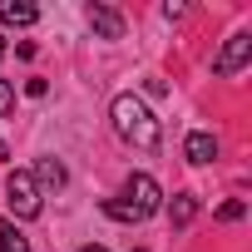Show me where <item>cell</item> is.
Wrapping results in <instances>:
<instances>
[{
  "instance_id": "cell-7",
  "label": "cell",
  "mask_w": 252,
  "mask_h": 252,
  "mask_svg": "<svg viewBox=\"0 0 252 252\" xmlns=\"http://www.w3.org/2000/svg\"><path fill=\"white\" fill-rule=\"evenodd\" d=\"M40 10L35 5H15V0H0V25H35Z\"/></svg>"
},
{
  "instance_id": "cell-14",
  "label": "cell",
  "mask_w": 252,
  "mask_h": 252,
  "mask_svg": "<svg viewBox=\"0 0 252 252\" xmlns=\"http://www.w3.org/2000/svg\"><path fill=\"white\" fill-rule=\"evenodd\" d=\"M0 60H5V40H0Z\"/></svg>"
},
{
  "instance_id": "cell-13",
  "label": "cell",
  "mask_w": 252,
  "mask_h": 252,
  "mask_svg": "<svg viewBox=\"0 0 252 252\" xmlns=\"http://www.w3.org/2000/svg\"><path fill=\"white\" fill-rule=\"evenodd\" d=\"M79 252H104V247H79Z\"/></svg>"
},
{
  "instance_id": "cell-4",
  "label": "cell",
  "mask_w": 252,
  "mask_h": 252,
  "mask_svg": "<svg viewBox=\"0 0 252 252\" xmlns=\"http://www.w3.org/2000/svg\"><path fill=\"white\" fill-rule=\"evenodd\" d=\"M247 55H252V40L247 35H232L227 45H222V55L213 60V74H222V79H232L242 64H247Z\"/></svg>"
},
{
  "instance_id": "cell-10",
  "label": "cell",
  "mask_w": 252,
  "mask_h": 252,
  "mask_svg": "<svg viewBox=\"0 0 252 252\" xmlns=\"http://www.w3.org/2000/svg\"><path fill=\"white\" fill-rule=\"evenodd\" d=\"M40 183H45V188H64V168H60L55 158H40Z\"/></svg>"
},
{
  "instance_id": "cell-5",
  "label": "cell",
  "mask_w": 252,
  "mask_h": 252,
  "mask_svg": "<svg viewBox=\"0 0 252 252\" xmlns=\"http://www.w3.org/2000/svg\"><path fill=\"white\" fill-rule=\"evenodd\" d=\"M89 30H99L104 40H119V35H124V20H119V10H109V5H89Z\"/></svg>"
},
{
  "instance_id": "cell-8",
  "label": "cell",
  "mask_w": 252,
  "mask_h": 252,
  "mask_svg": "<svg viewBox=\"0 0 252 252\" xmlns=\"http://www.w3.org/2000/svg\"><path fill=\"white\" fill-rule=\"evenodd\" d=\"M168 213H173V222H178V227H188V222H193V213H198V198H193V193H178Z\"/></svg>"
},
{
  "instance_id": "cell-6",
  "label": "cell",
  "mask_w": 252,
  "mask_h": 252,
  "mask_svg": "<svg viewBox=\"0 0 252 252\" xmlns=\"http://www.w3.org/2000/svg\"><path fill=\"white\" fill-rule=\"evenodd\" d=\"M183 154H188V163H213V158H218V139H213V134H188Z\"/></svg>"
},
{
  "instance_id": "cell-11",
  "label": "cell",
  "mask_w": 252,
  "mask_h": 252,
  "mask_svg": "<svg viewBox=\"0 0 252 252\" xmlns=\"http://www.w3.org/2000/svg\"><path fill=\"white\" fill-rule=\"evenodd\" d=\"M242 213H247V208H242V203H222V208H218V218H222V222H237V218H242Z\"/></svg>"
},
{
  "instance_id": "cell-3",
  "label": "cell",
  "mask_w": 252,
  "mask_h": 252,
  "mask_svg": "<svg viewBox=\"0 0 252 252\" xmlns=\"http://www.w3.org/2000/svg\"><path fill=\"white\" fill-rule=\"evenodd\" d=\"M5 198H10L15 218H40V188H35L30 173H10L5 178Z\"/></svg>"
},
{
  "instance_id": "cell-12",
  "label": "cell",
  "mask_w": 252,
  "mask_h": 252,
  "mask_svg": "<svg viewBox=\"0 0 252 252\" xmlns=\"http://www.w3.org/2000/svg\"><path fill=\"white\" fill-rule=\"evenodd\" d=\"M10 109H15V89L0 79V114H10Z\"/></svg>"
},
{
  "instance_id": "cell-2",
  "label": "cell",
  "mask_w": 252,
  "mask_h": 252,
  "mask_svg": "<svg viewBox=\"0 0 252 252\" xmlns=\"http://www.w3.org/2000/svg\"><path fill=\"white\" fill-rule=\"evenodd\" d=\"M158 183L149 178V173H134L129 183H124V198H109L104 203V213L109 218H119V222H144L149 213H158Z\"/></svg>"
},
{
  "instance_id": "cell-9",
  "label": "cell",
  "mask_w": 252,
  "mask_h": 252,
  "mask_svg": "<svg viewBox=\"0 0 252 252\" xmlns=\"http://www.w3.org/2000/svg\"><path fill=\"white\" fill-rule=\"evenodd\" d=\"M0 252H30V242H25V237H20L5 218H0Z\"/></svg>"
},
{
  "instance_id": "cell-1",
  "label": "cell",
  "mask_w": 252,
  "mask_h": 252,
  "mask_svg": "<svg viewBox=\"0 0 252 252\" xmlns=\"http://www.w3.org/2000/svg\"><path fill=\"white\" fill-rule=\"evenodd\" d=\"M114 129H119V139H129L134 149H144V154H154L158 149V119L134 99V94H119L114 99Z\"/></svg>"
}]
</instances>
